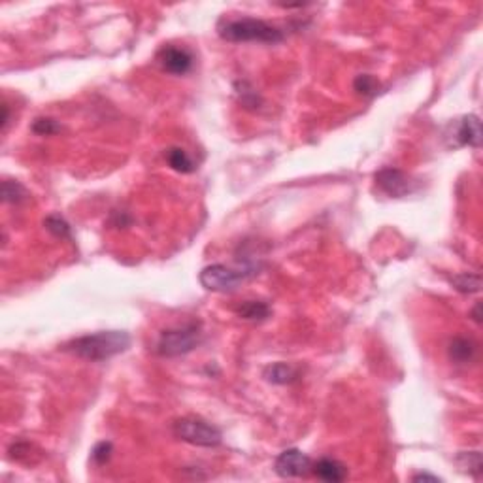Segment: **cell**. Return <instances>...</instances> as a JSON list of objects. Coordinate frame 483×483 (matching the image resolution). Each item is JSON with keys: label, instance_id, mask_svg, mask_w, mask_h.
Returning a JSON list of instances; mask_svg holds the SVG:
<instances>
[{"label": "cell", "instance_id": "20", "mask_svg": "<svg viewBox=\"0 0 483 483\" xmlns=\"http://www.w3.org/2000/svg\"><path fill=\"white\" fill-rule=\"evenodd\" d=\"M60 125L52 117H40L32 123V133L40 134V136H52V134L59 133Z\"/></svg>", "mask_w": 483, "mask_h": 483}, {"label": "cell", "instance_id": "10", "mask_svg": "<svg viewBox=\"0 0 483 483\" xmlns=\"http://www.w3.org/2000/svg\"><path fill=\"white\" fill-rule=\"evenodd\" d=\"M313 474L328 483H340L348 478V469L344 467L342 462L330 459V457H323L312 467Z\"/></svg>", "mask_w": 483, "mask_h": 483}, {"label": "cell", "instance_id": "4", "mask_svg": "<svg viewBox=\"0 0 483 483\" xmlns=\"http://www.w3.org/2000/svg\"><path fill=\"white\" fill-rule=\"evenodd\" d=\"M172 432L174 436L181 442H187L191 446L201 447H216L221 444L223 434L221 431L210 425L208 421H204L201 417H181L176 419L172 425Z\"/></svg>", "mask_w": 483, "mask_h": 483}, {"label": "cell", "instance_id": "21", "mask_svg": "<svg viewBox=\"0 0 483 483\" xmlns=\"http://www.w3.org/2000/svg\"><path fill=\"white\" fill-rule=\"evenodd\" d=\"M112 442H100V444H97V446L93 447L91 459H93L95 464H106V462L110 461V457H112Z\"/></svg>", "mask_w": 483, "mask_h": 483}, {"label": "cell", "instance_id": "18", "mask_svg": "<svg viewBox=\"0 0 483 483\" xmlns=\"http://www.w3.org/2000/svg\"><path fill=\"white\" fill-rule=\"evenodd\" d=\"M45 229L57 238H72V229L67 223V219L60 216H49L45 219Z\"/></svg>", "mask_w": 483, "mask_h": 483}, {"label": "cell", "instance_id": "9", "mask_svg": "<svg viewBox=\"0 0 483 483\" xmlns=\"http://www.w3.org/2000/svg\"><path fill=\"white\" fill-rule=\"evenodd\" d=\"M455 140L459 146H469V148L482 146V121L476 113H469L459 120L455 128Z\"/></svg>", "mask_w": 483, "mask_h": 483}, {"label": "cell", "instance_id": "14", "mask_svg": "<svg viewBox=\"0 0 483 483\" xmlns=\"http://www.w3.org/2000/svg\"><path fill=\"white\" fill-rule=\"evenodd\" d=\"M164 157H166V161H168V164H170L172 170L179 172V174H191V172H194V168H196V164H194V161L191 159V157L187 155L186 149H181V148L166 149Z\"/></svg>", "mask_w": 483, "mask_h": 483}, {"label": "cell", "instance_id": "7", "mask_svg": "<svg viewBox=\"0 0 483 483\" xmlns=\"http://www.w3.org/2000/svg\"><path fill=\"white\" fill-rule=\"evenodd\" d=\"M376 183L378 187L391 199H402L414 191V181L409 178L406 172L387 166L376 172Z\"/></svg>", "mask_w": 483, "mask_h": 483}, {"label": "cell", "instance_id": "22", "mask_svg": "<svg viewBox=\"0 0 483 483\" xmlns=\"http://www.w3.org/2000/svg\"><path fill=\"white\" fill-rule=\"evenodd\" d=\"M412 480H414V482H440L438 476H431V474H427V472L416 474Z\"/></svg>", "mask_w": 483, "mask_h": 483}, {"label": "cell", "instance_id": "5", "mask_svg": "<svg viewBox=\"0 0 483 483\" xmlns=\"http://www.w3.org/2000/svg\"><path fill=\"white\" fill-rule=\"evenodd\" d=\"M253 274H257V272L249 270V268L234 270L227 265H210L201 272V283L202 287L214 291V293H231V291L238 289L240 283L251 278Z\"/></svg>", "mask_w": 483, "mask_h": 483}, {"label": "cell", "instance_id": "13", "mask_svg": "<svg viewBox=\"0 0 483 483\" xmlns=\"http://www.w3.org/2000/svg\"><path fill=\"white\" fill-rule=\"evenodd\" d=\"M270 306L262 300H245L236 308V313L245 321H265L270 317Z\"/></svg>", "mask_w": 483, "mask_h": 483}, {"label": "cell", "instance_id": "3", "mask_svg": "<svg viewBox=\"0 0 483 483\" xmlns=\"http://www.w3.org/2000/svg\"><path fill=\"white\" fill-rule=\"evenodd\" d=\"M202 342V330L199 323H189L183 327L168 328L159 336L157 353L161 357L172 359L179 355H187Z\"/></svg>", "mask_w": 483, "mask_h": 483}, {"label": "cell", "instance_id": "17", "mask_svg": "<svg viewBox=\"0 0 483 483\" xmlns=\"http://www.w3.org/2000/svg\"><path fill=\"white\" fill-rule=\"evenodd\" d=\"M27 196L29 193L19 181H12V179L2 181V201L6 204H19V202L27 201Z\"/></svg>", "mask_w": 483, "mask_h": 483}, {"label": "cell", "instance_id": "24", "mask_svg": "<svg viewBox=\"0 0 483 483\" xmlns=\"http://www.w3.org/2000/svg\"><path fill=\"white\" fill-rule=\"evenodd\" d=\"M480 308H482V306L476 304L474 312H472V315H474V321H476V323H482V317H480Z\"/></svg>", "mask_w": 483, "mask_h": 483}, {"label": "cell", "instance_id": "6", "mask_svg": "<svg viewBox=\"0 0 483 483\" xmlns=\"http://www.w3.org/2000/svg\"><path fill=\"white\" fill-rule=\"evenodd\" d=\"M312 459L300 449H285L276 457L274 470L280 478H304L312 472Z\"/></svg>", "mask_w": 483, "mask_h": 483}, {"label": "cell", "instance_id": "19", "mask_svg": "<svg viewBox=\"0 0 483 483\" xmlns=\"http://www.w3.org/2000/svg\"><path fill=\"white\" fill-rule=\"evenodd\" d=\"M353 89L357 91L359 95H363V97H374V95L378 93L379 83L374 76L361 74L355 78V82H353Z\"/></svg>", "mask_w": 483, "mask_h": 483}, {"label": "cell", "instance_id": "23", "mask_svg": "<svg viewBox=\"0 0 483 483\" xmlns=\"http://www.w3.org/2000/svg\"><path fill=\"white\" fill-rule=\"evenodd\" d=\"M2 112H4V115H2V131H6L8 120H10V110H8V104H2Z\"/></svg>", "mask_w": 483, "mask_h": 483}, {"label": "cell", "instance_id": "11", "mask_svg": "<svg viewBox=\"0 0 483 483\" xmlns=\"http://www.w3.org/2000/svg\"><path fill=\"white\" fill-rule=\"evenodd\" d=\"M476 344L469 340V338H462V336H457L449 342V348H447V353H449V359L457 364H467L470 363L474 355H476Z\"/></svg>", "mask_w": 483, "mask_h": 483}, {"label": "cell", "instance_id": "1", "mask_svg": "<svg viewBox=\"0 0 483 483\" xmlns=\"http://www.w3.org/2000/svg\"><path fill=\"white\" fill-rule=\"evenodd\" d=\"M128 346H131V336L123 330H102L97 335L76 338L67 344L65 350L74 353L76 357H82L91 363H100L126 351Z\"/></svg>", "mask_w": 483, "mask_h": 483}, {"label": "cell", "instance_id": "2", "mask_svg": "<svg viewBox=\"0 0 483 483\" xmlns=\"http://www.w3.org/2000/svg\"><path fill=\"white\" fill-rule=\"evenodd\" d=\"M219 36L227 42H259V44H280L285 34L280 27L253 17H242L219 25Z\"/></svg>", "mask_w": 483, "mask_h": 483}, {"label": "cell", "instance_id": "8", "mask_svg": "<svg viewBox=\"0 0 483 483\" xmlns=\"http://www.w3.org/2000/svg\"><path fill=\"white\" fill-rule=\"evenodd\" d=\"M159 63H161L163 70H166L168 74L183 76L187 72H191L194 59L191 52H187L186 47L164 45L163 49L159 52Z\"/></svg>", "mask_w": 483, "mask_h": 483}, {"label": "cell", "instance_id": "12", "mask_svg": "<svg viewBox=\"0 0 483 483\" xmlns=\"http://www.w3.org/2000/svg\"><path fill=\"white\" fill-rule=\"evenodd\" d=\"M297 370L287 363H274L265 368V378L274 385H287L297 379Z\"/></svg>", "mask_w": 483, "mask_h": 483}, {"label": "cell", "instance_id": "15", "mask_svg": "<svg viewBox=\"0 0 483 483\" xmlns=\"http://www.w3.org/2000/svg\"><path fill=\"white\" fill-rule=\"evenodd\" d=\"M451 285H453L459 293L474 295V293H480V289H482V278H480V274L464 272V274L453 276V278H451Z\"/></svg>", "mask_w": 483, "mask_h": 483}, {"label": "cell", "instance_id": "16", "mask_svg": "<svg viewBox=\"0 0 483 483\" xmlns=\"http://www.w3.org/2000/svg\"><path fill=\"white\" fill-rule=\"evenodd\" d=\"M457 464L461 467L462 472L472 474L474 478H480L482 474V453L480 451H462L457 455Z\"/></svg>", "mask_w": 483, "mask_h": 483}]
</instances>
